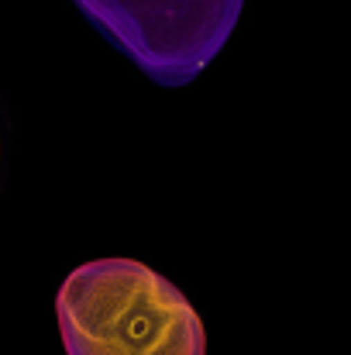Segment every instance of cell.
I'll list each match as a JSON object with an SVG mask.
<instances>
[{
    "instance_id": "1",
    "label": "cell",
    "mask_w": 351,
    "mask_h": 355,
    "mask_svg": "<svg viewBox=\"0 0 351 355\" xmlns=\"http://www.w3.org/2000/svg\"><path fill=\"white\" fill-rule=\"evenodd\" d=\"M66 355H207L193 304L134 259L76 266L55 297Z\"/></svg>"
},
{
    "instance_id": "2",
    "label": "cell",
    "mask_w": 351,
    "mask_h": 355,
    "mask_svg": "<svg viewBox=\"0 0 351 355\" xmlns=\"http://www.w3.org/2000/svg\"><path fill=\"white\" fill-rule=\"evenodd\" d=\"M244 0H76L152 83L186 87L231 38Z\"/></svg>"
}]
</instances>
